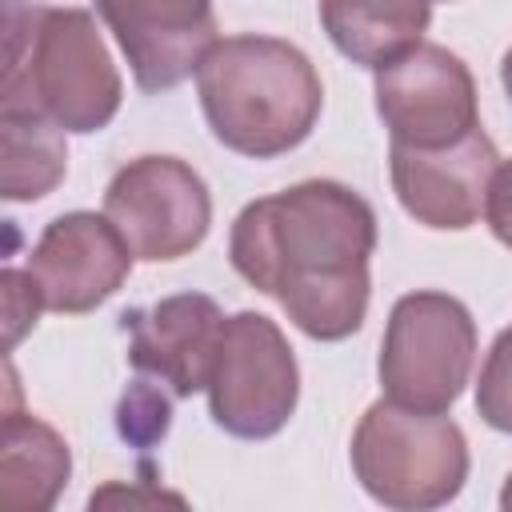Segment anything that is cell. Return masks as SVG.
<instances>
[{
	"instance_id": "7c38bea8",
	"label": "cell",
	"mask_w": 512,
	"mask_h": 512,
	"mask_svg": "<svg viewBox=\"0 0 512 512\" xmlns=\"http://www.w3.org/2000/svg\"><path fill=\"white\" fill-rule=\"evenodd\" d=\"M224 312L204 292H176L144 308H128L120 328L128 332V364L140 376L160 380L172 396H196L208 388Z\"/></svg>"
},
{
	"instance_id": "7a4b0ae2",
	"label": "cell",
	"mask_w": 512,
	"mask_h": 512,
	"mask_svg": "<svg viewBox=\"0 0 512 512\" xmlns=\"http://www.w3.org/2000/svg\"><path fill=\"white\" fill-rule=\"evenodd\" d=\"M196 92L212 136L248 160H276L300 148L324 108L312 60L260 32L224 36L196 68Z\"/></svg>"
},
{
	"instance_id": "4fadbf2b",
	"label": "cell",
	"mask_w": 512,
	"mask_h": 512,
	"mask_svg": "<svg viewBox=\"0 0 512 512\" xmlns=\"http://www.w3.org/2000/svg\"><path fill=\"white\" fill-rule=\"evenodd\" d=\"M428 24L432 0H320V28L332 48L372 72L416 48Z\"/></svg>"
},
{
	"instance_id": "3957f363",
	"label": "cell",
	"mask_w": 512,
	"mask_h": 512,
	"mask_svg": "<svg viewBox=\"0 0 512 512\" xmlns=\"http://www.w3.org/2000/svg\"><path fill=\"white\" fill-rule=\"evenodd\" d=\"M124 80L88 8H24L4 0L0 108H28L88 136L116 120Z\"/></svg>"
},
{
	"instance_id": "9a60e30c",
	"label": "cell",
	"mask_w": 512,
	"mask_h": 512,
	"mask_svg": "<svg viewBox=\"0 0 512 512\" xmlns=\"http://www.w3.org/2000/svg\"><path fill=\"white\" fill-rule=\"evenodd\" d=\"M64 172V128L28 108H0V196L8 204L44 200Z\"/></svg>"
},
{
	"instance_id": "2e32d148",
	"label": "cell",
	"mask_w": 512,
	"mask_h": 512,
	"mask_svg": "<svg viewBox=\"0 0 512 512\" xmlns=\"http://www.w3.org/2000/svg\"><path fill=\"white\" fill-rule=\"evenodd\" d=\"M172 428V392L160 388V380L152 384V376L132 380L128 392L116 404V432L124 444L132 448H156Z\"/></svg>"
},
{
	"instance_id": "ba28073f",
	"label": "cell",
	"mask_w": 512,
	"mask_h": 512,
	"mask_svg": "<svg viewBox=\"0 0 512 512\" xmlns=\"http://www.w3.org/2000/svg\"><path fill=\"white\" fill-rule=\"evenodd\" d=\"M376 116L392 144L444 148L480 128V100L468 64L444 44L420 40L376 68Z\"/></svg>"
},
{
	"instance_id": "5b68a950",
	"label": "cell",
	"mask_w": 512,
	"mask_h": 512,
	"mask_svg": "<svg viewBox=\"0 0 512 512\" xmlns=\"http://www.w3.org/2000/svg\"><path fill=\"white\" fill-rule=\"evenodd\" d=\"M476 364V320L464 300L420 288L404 292L380 340L376 376L392 404L416 412H448Z\"/></svg>"
},
{
	"instance_id": "ffe728a7",
	"label": "cell",
	"mask_w": 512,
	"mask_h": 512,
	"mask_svg": "<svg viewBox=\"0 0 512 512\" xmlns=\"http://www.w3.org/2000/svg\"><path fill=\"white\" fill-rule=\"evenodd\" d=\"M112 500H128V504H140V500H148V504H152V500H176V504H184V496H176V492H156V488H152V492H124V488H116V484L92 492L88 504L100 508V504H112Z\"/></svg>"
},
{
	"instance_id": "8992f818",
	"label": "cell",
	"mask_w": 512,
	"mask_h": 512,
	"mask_svg": "<svg viewBox=\"0 0 512 512\" xmlns=\"http://www.w3.org/2000/svg\"><path fill=\"white\" fill-rule=\"evenodd\" d=\"M208 416L236 440L276 436L300 400V368L288 336L264 312H236L224 320L212 376Z\"/></svg>"
},
{
	"instance_id": "9c48e42d",
	"label": "cell",
	"mask_w": 512,
	"mask_h": 512,
	"mask_svg": "<svg viewBox=\"0 0 512 512\" xmlns=\"http://www.w3.org/2000/svg\"><path fill=\"white\" fill-rule=\"evenodd\" d=\"M132 260L136 252L104 212H64L44 224L24 268L48 312L80 316L124 288Z\"/></svg>"
},
{
	"instance_id": "6da1fadb",
	"label": "cell",
	"mask_w": 512,
	"mask_h": 512,
	"mask_svg": "<svg viewBox=\"0 0 512 512\" xmlns=\"http://www.w3.org/2000/svg\"><path fill=\"white\" fill-rule=\"evenodd\" d=\"M376 212L340 180H300L240 208L228 260L256 292L312 340L336 344L360 332L372 296Z\"/></svg>"
},
{
	"instance_id": "d6986e66",
	"label": "cell",
	"mask_w": 512,
	"mask_h": 512,
	"mask_svg": "<svg viewBox=\"0 0 512 512\" xmlns=\"http://www.w3.org/2000/svg\"><path fill=\"white\" fill-rule=\"evenodd\" d=\"M484 220H488L492 236L512 252V160H500L496 172H492V180H488Z\"/></svg>"
},
{
	"instance_id": "ac0fdd59",
	"label": "cell",
	"mask_w": 512,
	"mask_h": 512,
	"mask_svg": "<svg viewBox=\"0 0 512 512\" xmlns=\"http://www.w3.org/2000/svg\"><path fill=\"white\" fill-rule=\"evenodd\" d=\"M0 288H4V344L16 348L20 336L28 328H36L44 296H40V288H36L28 268H4L0 272Z\"/></svg>"
},
{
	"instance_id": "44dd1931",
	"label": "cell",
	"mask_w": 512,
	"mask_h": 512,
	"mask_svg": "<svg viewBox=\"0 0 512 512\" xmlns=\"http://www.w3.org/2000/svg\"><path fill=\"white\" fill-rule=\"evenodd\" d=\"M500 84H504V96H508V104H512V48L500 56Z\"/></svg>"
},
{
	"instance_id": "e0dca14e",
	"label": "cell",
	"mask_w": 512,
	"mask_h": 512,
	"mask_svg": "<svg viewBox=\"0 0 512 512\" xmlns=\"http://www.w3.org/2000/svg\"><path fill=\"white\" fill-rule=\"evenodd\" d=\"M476 412L488 428L512 436V324L492 340L480 380H476Z\"/></svg>"
},
{
	"instance_id": "5bb4252c",
	"label": "cell",
	"mask_w": 512,
	"mask_h": 512,
	"mask_svg": "<svg viewBox=\"0 0 512 512\" xmlns=\"http://www.w3.org/2000/svg\"><path fill=\"white\" fill-rule=\"evenodd\" d=\"M72 476L68 440L40 416L8 404L0 424V496L20 512H48Z\"/></svg>"
},
{
	"instance_id": "277c9868",
	"label": "cell",
	"mask_w": 512,
	"mask_h": 512,
	"mask_svg": "<svg viewBox=\"0 0 512 512\" xmlns=\"http://www.w3.org/2000/svg\"><path fill=\"white\" fill-rule=\"evenodd\" d=\"M360 488L396 512L444 508L468 480V440L448 412H416L376 400L348 448Z\"/></svg>"
},
{
	"instance_id": "7402d4cb",
	"label": "cell",
	"mask_w": 512,
	"mask_h": 512,
	"mask_svg": "<svg viewBox=\"0 0 512 512\" xmlns=\"http://www.w3.org/2000/svg\"><path fill=\"white\" fill-rule=\"evenodd\" d=\"M500 508L512 512V472H508V480H504V488H500Z\"/></svg>"
},
{
	"instance_id": "52a82bcc",
	"label": "cell",
	"mask_w": 512,
	"mask_h": 512,
	"mask_svg": "<svg viewBox=\"0 0 512 512\" xmlns=\"http://www.w3.org/2000/svg\"><path fill=\"white\" fill-rule=\"evenodd\" d=\"M104 216L124 232L136 260L164 264L204 244L212 196L204 176L180 156H136L108 180Z\"/></svg>"
},
{
	"instance_id": "30bf717a",
	"label": "cell",
	"mask_w": 512,
	"mask_h": 512,
	"mask_svg": "<svg viewBox=\"0 0 512 512\" xmlns=\"http://www.w3.org/2000/svg\"><path fill=\"white\" fill-rule=\"evenodd\" d=\"M496 164L500 156L484 128L444 148L388 144V172L400 208L436 232H464L476 224Z\"/></svg>"
},
{
	"instance_id": "8fae6325",
	"label": "cell",
	"mask_w": 512,
	"mask_h": 512,
	"mask_svg": "<svg viewBox=\"0 0 512 512\" xmlns=\"http://www.w3.org/2000/svg\"><path fill=\"white\" fill-rule=\"evenodd\" d=\"M140 92H168L196 76L216 36L212 0H96Z\"/></svg>"
}]
</instances>
